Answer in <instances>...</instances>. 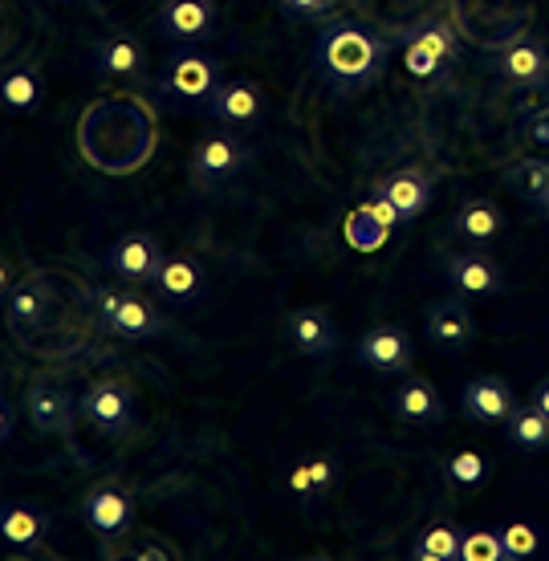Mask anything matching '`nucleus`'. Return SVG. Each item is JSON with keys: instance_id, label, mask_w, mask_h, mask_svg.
I'll list each match as a JSON object with an SVG mask.
<instances>
[{"instance_id": "6e6552de", "label": "nucleus", "mask_w": 549, "mask_h": 561, "mask_svg": "<svg viewBox=\"0 0 549 561\" xmlns=\"http://www.w3.org/2000/svg\"><path fill=\"white\" fill-rule=\"evenodd\" d=\"M477 342V322L460 301H436L427 309V346L439 354H465Z\"/></svg>"}, {"instance_id": "4c0bfd02", "label": "nucleus", "mask_w": 549, "mask_h": 561, "mask_svg": "<svg viewBox=\"0 0 549 561\" xmlns=\"http://www.w3.org/2000/svg\"><path fill=\"white\" fill-rule=\"evenodd\" d=\"M13 427H16V415H13V408L0 399V448L13 439Z\"/></svg>"}, {"instance_id": "7c9ffc66", "label": "nucleus", "mask_w": 549, "mask_h": 561, "mask_svg": "<svg viewBox=\"0 0 549 561\" xmlns=\"http://www.w3.org/2000/svg\"><path fill=\"white\" fill-rule=\"evenodd\" d=\"M448 480L451 484H465V489H477V484L489 480V460L472 448L456 451V456L448 460Z\"/></svg>"}, {"instance_id": "aec40b11", "label": "nucleus", "mask_w": 549, "mask_h": 561, "mask_svg": "<svg viewBox=\"0 0 549 561\" xmlns=\"http://www.w3.org/2000/svg\"><path fill=\"white\" fill-rule=\"evenodd\" d=\"M156 285L163 297L187 306V301H199V294H204V268H199V261H192V256H168V261L159 265Z\"/></svg>"}, {"instance_id": "ddd939ff", "label": "nucleus", "mask_w": 549, "mask_h": 561, "mask_svg": "<svg viewBox=\"0 0 549 561\" xmlns=\"http://www.w3.org/2000/svg\"><path fill=\"white\" fill-rule=\"evenodd\" d=\"M244 159L249 151L237 135H208V139H199L196 154H192V171L199 183H225L244 168Z\"/></svg>"}, {"instance_id": "c85d7f7f", "label": "nucleus", "mask_w": 549, "mask_h": 561, "mask_svg": "<svg viewBox=\"0 0 549 561\" xmlns=\"http://www.w3.org/2000/svg\"><path fill=\"white\" fill-rule=\"evenodd\" d=\"M460 561H505L501 529H460Z\"/></svg>"}, {"instance_id": "473e14b6", "label": "nucleus", "mask_w": 549, "mask_h": 561, "mask_svg": "<svg viewBox=\"0 0 549 561\" xmlns=\"http://www.w3.org/2000/svg\"><path fill=\"white\" fill-rule=\"evenodd\" d=\"M330 477H334V463H330V460H310V463H301V468L294 472V489L297 492H313V489L322 492Z\"/></svg>"}, {"instance_id": "ea45409f", "label": "nucleus", "mask_w": 549, "mask_h": 561, "mask_svg": "<svg viewBox=\"0 0 549 561\" xmlns=\"http://www.w3.org/2000/svg\"><path fill=\"white\" fill-rule=\"evenodd\" d=\"M9 277H13V273H9V265H4V261H0V294H4V289H9Z\"/></svg>"}, {"instance_id": "f3484780", "label": "nucleus", "mask_w": 549, "mask_h": 561, "mask_svg": "<svg viewBox=\"0 0 549 561\" xmlns=\"http://www.w3.org/2000/svg\"><path fill=\"white\" fill-rule=\"evenodd\" d=\"M496 70H501V78L513 85L546 82V73H549L546 45L534 42V37H517L513 45H505V54L496 57Z\"/></svg>"}, {"instance_id": "9d476101", "label": "nucleus", "mask_w": 549, "mask_h": 561, "mask_svg": "<svg viewBox=\"0 0 549 561\" xmlns=\"http://www.w3.org/2000/svg\"><path fill=\"white\" fill-rule=\"evenodd\" d=\"M156 28L171 42H199L216 28L211 0H163L156 13Z\"/></svg>"}, {"instance_id": "a19ab883", "label": "nucleus", "mask_w": 549, "mask_h": 561, "mask_svg": "<svg viewBox=\"0 0 549 561\" xmlns=\"http://www.w3.org/2000/svg\"><path fill=\"white\" fill-rule=\"evenodd\" d=\"M541 211H546V216H549V199H546V204H541Z\"/></svg>"}, {"instance_id": "b1692460", "label": "nucleus", "mask_w": 549, "mask_h": 561, "mask_svg": "<svg viewBox=\"0 0 549 561\" xmlns=\"http://www.w3.org/2000/svg\"><path fill=\"white\" fill-rule=\"evenodd\" d=\"M9 325L13 330H33V325H42V318L49 313V289H45L42 280H25V285H16L13 294H9Z\"/></svg>"}, {"instance_id": "f257e3e1", "label": "nucleus", "mask_w": 549, "mask_h": 561, "mask_svg": "<svg viewBox=\"0 0 549 561\" xmlns=\"http://www.w3.org/2000/svg\"><path fill=\"white\" fill-rule=\"evenodd\" d=\"M387 61V45L363 25H334L318 42V66L334 85L354 90V85L375 82Z\"/></svg>"}, {"instance_id": "6ab92c4d", "label": "nucleus", "mask_w": 549, "mask_h": 561, "mask_svg": "<svg viewBox=\"0 0 549 561\" xmlns=\"http://www.w3.org/2000/svg\"><path fill=\"white\" fill-rule=\"evenodd\" d=\"M394 415L408 423H436L444 420V399L432 382L423 379V375H408V379L399 382V391H394Z\"/></svg>"}, {"instance_id": "2eb2a0df", "label": "nucleus", "mask_w": 549, "mask_h": 561, "mask_svg": "<svg viewBox=\"0 0 549 561\" xmlns=\"http://www.w3.org/2000/svg\"><path fill=\"white\" fill-rule=\"evenodd\" d=\"M45 541V513L25 501L0 505V546L13 553H42Z\"/></svg>"}, {"instance_id": "f8f14e48", "label": "nucleus", "mask_w": 549, "mask_h": 561, "mask_svg": "<svg viewBox=\"0 0 549 561\" xmlns=\"http://www.w3.org/2000/svg\"><path fill=\"white\" fill-rule=\"evenodd\" d=\"M513 408H517V399L508 391V382L496 379V375L468 379L465 391H460V411L472 423H505Z\"/></svg>"}, {"instance_id": "c9c22d12", "label": "nucleus", "mask_w": 549, "mask_h": 561, "mask_svg": "<svg viewBox=\"0 0 549 561\" xmlns=\"http://www.w3.org/2000/svg\"><path fill=\"white\" fill-rule=\"evenodd\" d=\"M529 139H534L537 147H549V111H537L534 118H529Z\"/></svg>"}, {"instance_id": "393cba45", "label": "nucleus", "mask_w": 549, "mask_h": 561, "mask_svg": "<svg viewBox=\"0 0 549 561\" xmlns=\"http://www.w3.org/2000/svg\"><path fill=\"white\" fill-rule=\"evenodd\" d=\"M94 61L114 78H135L142 70V45L130 37H111V42H99Z\"/></svg>"}, {"instance_id": "c756f323", "label": "nucleus", "mask_w": 549, "mask_h": 561, "mask_svg": "<svg viewBox=\"0 0 549 561\" xmlns=\"http://www.w3.org/2000/svg\"><path fill=\"white\" fill-rule=\"evenodd\" d=\"M501 546H505V561L534 558L537 549H541V529L529 525V520H513V525L501 529Z\"/></svg>"}, {"instance_id": "bb28decb", "label": "nucleus", "mask_w": 549, "mask_h": 561, "mask_svg": "<svg viewBox=\"0 0 549 561\" xmlns=\"http://www.w3.org/2000/svg\"><path fill=\"white\" fill-rule=\"evenodd\" d=\"M415 561H460V529L456 525H427L411 546Z\"/></svg>"}, {"instance_id": "7ed1b4c3", "label": "nucleus", "mask_w": 549, "mask_h": 561, "mask_svg": "<svg viewBox=\"0 0 549 561\" xmlns=\"http://www.w3.org/2000/svg\"><path fill=\"white\" fill-rule=\"evenodd\" d=\"M78 415L85 423H94L99 432L106 435H123L130 432V423H135V399L123 382H111L102 379L94 387H85V394L78 399Z\"/></svg>"}, {"instance_id": "9b49d317", "label": "nucleus", "mask_w": 549, "mask_h": 561, "mask_svg": "<svg viewBox=\"0 0 549 561\" xmlns=\"http://www.w3.org/2000/svg\"><path fill=\"white\" fill-rule=\"evenodd\" d=\"M82 520L99 537H123L130 529V520H135V501H130V492L102 484V489L85 492Z\"/></svg>"}, {"instance_id": "a211bd4d", "label": "nucleus", "mask_w": 549, "mask_h": 561, "mask_svg": "<svg viewBox=\"0 0 549 561\" xmlns=\"http://www.w3.org/2000/svg\"><path fill=\"white\" fill-rule=\"evenodd\" d=\"M375 196L391 199L394 211H399V220H415L427 211L432 204V180L423 175V171H394L387 180L375 187Z\"/></svg>"}, {"instance_id": "0eeeda50", "label": "nucleus", "mask_w": 549, "mask_h": 561, "mask_svg": "<svg viewBox=\"0 0 549 561\" xmlns=\"http://www.w3.org/2000/svg\"><path fill=\"white\" fill-rule=\"evenodd\" d=\"M394 225H403L394 204L375 196L370 204H363V208H354L346 216V244H351L354 253H379L382 244L391 240Z\"/></svg>"}, {"instance_id": "5701e85b", "label": "nucleus", "mask_w": 549, "mask_h": 561, "mask_svg": "<svg viewBox=\"0 0 549 561\" xmlns=\"http://www.w3.org/2000/svg\"><path fill=\"white\" fill-rule=\"evenodd\" d=\"M505 435H508V444H513V448L546 451L549 448V415L546 411H537L534 403H522V408L508 411Z\"/></svg>"}, {"instance_id": "dca6fc26", "label": "nucleus", "mask_w": 549, "mask_h": 561, "mask_svg": "<svg viewBox=\"0 0 549 561\" xmlns=\"http://www.w3.org/2000/svg\"><path fill=\"white\" fill-rule=\"evenodd\" d=\"M448 285L465 297H496L505 289V273L493 256L484 253H460L448 261Z\"/></svg>"}, {"instance_id": "cd10ccee", "label": "nucleus", "mask_w": 549, "mask_h": 561, "mask_svg": "<svg viewBox=\"0 0 549 561\" xmlns=\"http://www.w3.org/2000/svg\"><path fill=\"white\" fill-rule=\"evenodd\" d=\"M508 183H513V192L529 204H546L549 199V163L546 159H522L517 168L508 171Z\"/></svg>"}, {"instance_id": "2f4dec72", "label": "nucleus", "mask_w": 549, "mask_h": 561, "mask_svg": "<svg viewBox=\"0 0 549 561\" xmlns=\"http://www.w3.org/2000/svg\"><path fill=\"white\" fill-rule=\"evenodd\" d=\"M408 42L423 45V49H432V54L444 57V61H448V57L456 54V33H451L448 25H439V21H427V25L411 28Z\"/></svg>"}, {"instance_id": "a878e982", "label": "nucleus", "mask_w": 549, "mask_h": 561, "mask_svg": "<svg viewBox=\"0 0 549 561\" xmlns=\"http://www.w3.org/2000/svg\"><path fill=\"white\" fill-rule=\"evenodd\" d=\"M0 102L9 106V111H21V114H33L42 106V78L33 70H13L0 78Z\"/></svg>"}, {"instance_id": "412c9836", "label": "nucleus", "mask_w": 549, "mask_h": 561, "mask_svg": "<svg viewBox=\"0 0 549 561\" xmlns=\"http://www.w3.org/2000/svg\"><path fill=\"white\" fill-rule=\"evenodd\" d=\"M211 114L220 118V123H256V114H261V94H256V85L249 82H225L216 85V94H211Z\"/></svg>"}, {"instance_id": "423d86ee", "label": "nucleus", "mask_w": 549, "mask_h": 561, "mask_svg": "<svg viewBox=\"0 0 549 561\" xmlns=\"http://www.w3.org/2000/svg\"><path fill=\"white\" fill-rule=\"evenodd\" d=\"M106 265L118 280L127 285H147V280L159 277V265H163V253L159 244L147 232H127V237L114 240V249L106 253Z\"/></svg>"}, {"instance_id": "39448f33", "label": "nucleus", "mask_w": 549, "mask_h": 561, "mask_svg": "<svg viewBox=\"0 0 549 561\" xmlns=\"http://www.w3.org/2000/svg\"><path fill=\"white\" fill-rule=\"evenodd\" d=\"M25 411L42 435H70L78 420V399L57 382H33L25 391Z\"/></svg>"}, {"instance_id": "72a5a7b5", "label": "nucleus", "mask_w": 549, "mask_h": 561, "mask_svg": "<svg viewBox=\"0 0 549 561\" xmlns=\"http://www.w3.org/2000/svg\"><path fill=\"white\" fill-rule=\"evenodd\" d=\"M403 61H408V73H415V78H432V73L439 70V61H444V57H436L432 49H423V45L408 42V54H403Z\"/></svg>"}, {"instance_id": "1a4fd4ad", "label": "nucleus", "mask_w": 549, "mask_h": 561, "mask_svg": "<svg viewBox=\"0 0 549 561\" xmlns=\"http://www.w3.org/2000/svg\"><path fill=\"white\" fill-rule=\"evenodd\" d=\"M358 358H363L370 370L379 375H403L411 366V337L408 330L399 325H370L363 337H358Z\"/></svg>"}, {"instance_id": "58836bf2", "label": "nucleus", "mask_w": 549, "mask_h": 561, "mask_svg": "<svg viewBox=\"0 0 549 561\" xmlns=\"http://www.w3.org/2000/svg\"><path fill=\"white\" fill-rule=\"evenodd\" d=\"M529 403H534L537 411H546V415H549V379L537 382V387H534V399H529Z\"/></svg>"}, {"instance_id": "e433bc0d", "label": "nucleus", "mask_w": 549, "mask_h": 561, "mask_svg": "<svg viewBox=\"0 0 549 561\" xmlns=\"http://www.w3.org/2000/svg\"><path fill=\"white\" fill-rule=\"evenodd\" d=\"M130 558H135V561H163V558H175V549L156 546V541H151V546H139V549H135Z\"/></svg>"}, {"instance_id": "20e7f679", "label": "nucleus", "mask_w": 549, "mask_h": 561, "mask_svg": "<svg viewBox=\"0 0 549 561\" xmlns=\"http://www.w3.org/2000/svg\"><path fill=\"white\" fill-rule=\"evenodd\" d=\"M220 85V70L208 54H196V49H183V54L171 57V66L163 70V90L180 102H211Z\"/></svg>"}, {"instance_id": "4be33fe9", "label": "nucleus", "mask_w": 549, "mask_h": 561, "mask_svg": "<svg viewBox=\"0 0 549 561\" xmlns=\"http://www.w3.org/2000/svg\"><path fill=\"white\" fill-rule=\"evenodd\" d=\"M505 228V216L493 199H465L460 211H456V232L468 237L472 244H493Z\"/></svg>"}, {"instance_id": "4468645a", "label": "nucleus", "mask_w": 549, "mask_h": 561, "mask_svg": "<svg viewBox=\"0 0 549 561\" xmlns=\"http://www.w3.org/2000/svg\"><path fill=\"white\" fill-rule=\"evenodd\" d=\"M285 334H289V346L306 358H325V354L339 351V325L325 309H297L285 325Z\"/></svg>"}, {"instance_id": "f704fd0d", "label": "nucleus", "mask_w": 549, "mask_h": 561, "mask_svg": "<svg viewBox=\"0 0 549 561\" xmlns=\"http://www.w3.org/2000/svg\"><path fill=\"white\" fill-rule=\"evenodd\" d=\"M334 0H285V9H294L297 16H322L330 13Z\"/></svg>"}, {"instance_id": "f03ea898", "label": "nucleus", "mask_w": 549, "mask_h": 561, "mask_svg": "<svg viewBox=\"0 0 549 561\" xmlns=\"http://www.w3.org/2000/svg\"><path fill=\"white\" fill-rule=\"evenodd\" d=\"M90 309H94V318H99L111 334L118 337H151L156 334V313L151 306L135 294H123V289H99V294L90 297Z\"/></svg>"}]
</instances>
